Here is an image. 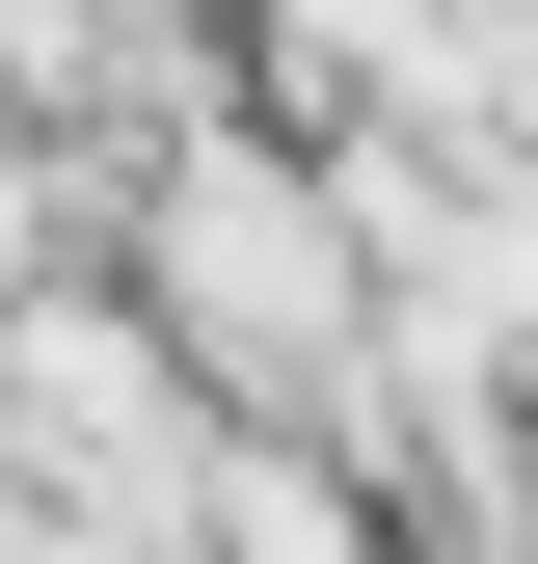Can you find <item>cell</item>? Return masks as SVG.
Returning <instances> with one entry per match:
<instances>
[{
    "label": "cell",
    "instance_id": "cell-1",
    "mask_svg": "<svg viewBox=\"0 0 538 564\" xmlns=\"http://www.w3.org/2000/svg\"><path fill=\"white\" fill-rule=\"evenodd\" d=\"M162 296L216 323V377H323V349H351V242H323L269 162H189L162 188Z\"/></svg>",
    "mask_w": 538,
    "mask_h": 564
},
{
    "label": "cell",
    "instance_id": "cell-2",
    "mask_svg": "<svg viewBox=\"0 0 538 564\" xmlns=\"http://www.w3.org/2000/svg\"><path fill=\"white\" fill-rule=\"evenodd\" d=\"M0 403H28V457H108V484H162V403H134V323H0Z\"/></svg>",
    "mask_w": 538,
    "mask_h": 564
}]
</instances>
